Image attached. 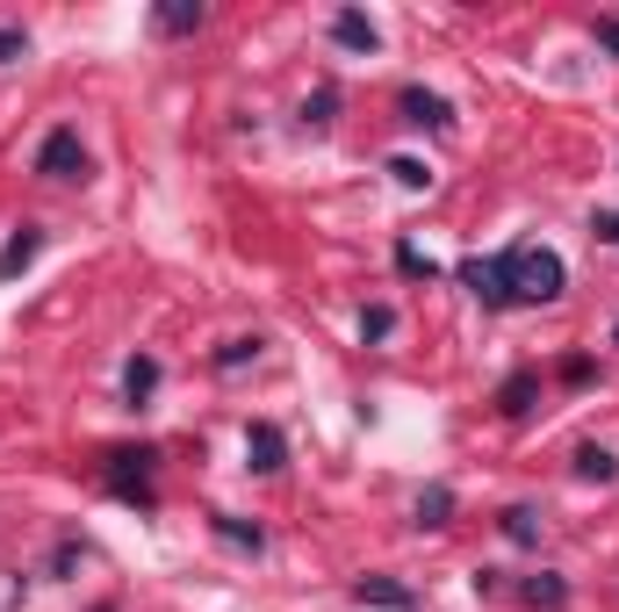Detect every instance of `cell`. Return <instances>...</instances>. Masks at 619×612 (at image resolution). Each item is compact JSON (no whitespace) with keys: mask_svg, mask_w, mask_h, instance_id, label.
I'll list each match as a JSON object with an SVG mask.
<instances>
[{"mask_svg":"<svg viewBox=\"0 0 619 612\" xmlns=\"http://www.w3.org/2000/svg\"><path fill=\"white\" fill-rule=\"evenodd\" d=\"M612 346H619V325H612Z\"/></svg>","mask_w":619,"mask_h":612,"instance_id":"obj_26","label":"cell"},{"mask_svg":"<svg viewBox=\"0 0 619 612\" xmlns=\"http://www.w3.org/2000/svg\"><path fill=\"white\" fill-rule=\"evenodd\" d=\"M576 475H584V483H612L619 461L605 455V447H576Z\"/></svg>","mask_w":619,"mask_h":612,"instance_id":"obj_16","label":"cell"},{"mask_svg":"<svg viewBox=\"0 0 619 612\" xmlns=\"http://www.w3.org/2000/svg\"><path fill=\"white\" fill-rule=\"evenodd\" d=\"M245 461H253L259 475H275L281 461H289V447H281V433H275V425H253V433H245Z\"/></svg>","mask_w":619,"mask_h":612,"instance_id":"obj_6","label":"cell"},{"mask_svg":"<svg viewBox=\"0 0 619 612\" xmlns=\"http://www.w3.org/2000/svg\"><path fill=\"white\" fill-rule=\"evenodd\" d=\"M331 108H339V87H317V94L303 102V116H310V122H331Z\"/></svg>","mask_w":619,"mask_h":612,"instance_id":"obj_20","label":"cell"},{"mask_svg":"<svg viewBox=\"0 0 619 612\" xmlns=\"http://www.w3.org/2000/svg\"><path fill=\"white\" fill-rule=\"evenodd\" d=\"M396 267H404V274H425V281H432V274H440V267H432V260H425V252H418V245H396Z\"/></svg>","mask_w":619,"mask_h":612,"instance_id":"obj_22","label":"cell"},{"mask_svg":"<svg viewBox=\"0 0 619 612\" xmlns=\"http://www.w3.org/2000/svg\"><path fill=\"white\" fill-rule=\"evenodd\" d=\"M152 461H159V447H108V497H122V505H138V511H152L159 505V490H152Z\"/></svg>","mask_w":619,"mask_h":612,"instance_id":"obj_2","label":"cell"},{"mask_svg":"<svg viewBox=\"0 0 619 612\" xmlns=\"http://www.w3.org/2000/svg\"><path fill=\"white\" fill-rule=\"evenodd\" d=\"M159 30H166V36L202 30V8H195V0H166V8H159Z\"/></svg>","mask_w":619,"mask_h":612,"instance_id":"obj_14","label":"cell"},{"mask_svg":"<svg viewBox=\"0 0 619 612\" xmlns=\"http://www.w3.org/2000/svg\"><path fill=\"white\" fill-rule=\"evenodd\" d=\"M591 231H598L605 245H619V210H598V216H591Z\"/></svg>","mask_w":619,"mask_h":612,"instance_id":"obj_24","label":"cell"},{"mask_svg":"<svg viewBox=\"0 0 619 612\" xmlns=\"http://www.w3.org/2000/svg\"><path fill=\"white\" fill-rule=\"evenodd\" d=\"M389 174H396V188H432V174H425V166H418V158H389Z\"/></svg>","mask_w":619,"mask_h":612,"instance_id":"obj_19","label":"cell"},{"mask_svg":"<svg viewBox=\"0 0 619 612\" xmlns=\"http://www.w3.org/2000/svg\"><path fill=\"white\" fill-rule=\"evenodd\" d=\"M245 361H259V339H231V346L217 353V367H245Z\"/></svg>","mask_w":619,"mask_h":612,"instance_id":"obj_21","label":"cell"},{"mask_svg":"<svg viewBox=\"0 0 619 612\" xmlns=\"http://www.w3.org/2000/svg\"><path fill=\"white\" fill-rule=\"evenodd\" d=\"M598 44H605V51H619V22H612V15L598 22Z\"/></svg>","mask_w":619,"mask_h":612,"instance_id":"obj_25","label":"cell"},{"mask_svg":"<svg viewBox=\"0 0 619 612\" xmlns=\"http://www.w3.org/2000/svg\"><path fill=\"white\" fill-rule=\"evenodd\" d=\"M331 36H339L346 51H367V58L382 51V30H375V22H367V15H353V8H346V15L331 22Z\"/></svg>","mask_w":619,"mask_h":612,"instance_id":"obj_8","label":"cell"},{"mask_svg":"<svg viewBox=\"0 0 619 612\" xmlns=\"http://www.w3.org/2000/svg\"><path fill=\"white\" fill-rule=\"evenodd\" d=\"M498 526H504V541H512V548H540V519H534V505H512Z\"/></svg>","mask_w":619,"mask_h":612,"instance_id":"obj_13","label":"cell"},{"mask_svg":"<svg viewBox=\"0 0 619 612\" xmlns=\"http://www.w3.org/2000/svg\"><path fill=\"white\" fill-rule=\"evenodd\" d=\"M36 174H44V180H86V174H94V158H86V144H80L72 122H58L51 138L36 144Z\"/></svg>","mask_w":619,"mask_h":612,"instance_id":"obj_3","label":"cell"},{"mask_svg":"<svg viewBox=\"0 0 619 612\" xmlns=\"http://www.w3.org/2000/svg\"><path fill=\"white\" fill-rule=\"evenodd\" d=\"M102 612H116V605H102Z\"/></svg>","mask_w":619,"mask_h":612,"instance_id":"obj_27","label":"cell"},{"mask_svg":"<svg viewBox=\"0 0 619 612\" xmlns=\"http://www.w3.org/2000/svg\"><path fill=\"white\" fill-rule=\"evenodd\" d=\"M152 389H159V361H152V353H138V361L122 367V397H130V411L152 403Z\"/></svg>","mask_w":619,"mask_h":612,"instance_id":"obj_10","label":"cell"},{"mask_svg":"<svg viewBox=\"0 0 619 612\" xmlns=\"http://www.w3.org/2000/svg\"><path fill=\"white\" fill-rule=\"evenodd\" d=\"M534 389H540V375H534V367H518L512 382L498 389V411H504V419H526V411H534Z\"/></svg>","mask_w":619,"mask_h":612,"instance_id":"obj_9","label":"cell"},{"mask_svg":"<svg viewBox=\"0 0 619 612\" xmlns=\"http://www.w3.org/2000/svg\"><path fill=\"white\" fill-rule=\"evenodd\" d=\"M36 252H44V231H30V224H22V231H15V238L0 245V281H15V274H22V267H30V260H36Z\"/></svg>","mask_w":619,"mask_h":612,"instance_id":"obj_7","label":"cell"},{"mask_svg":"<svg viewBox=\"0 0 619 612\" xmlns=\"http://www.w3.org/2000/svg\"><path fill=\"white\" fill-rule=\"evenodd\" d=\"M22 51H30V36H22V30H0V66H8V58H22Z\"/></svg>","mask_w":619,"mask_h":612,"instance_id":"obj_23","label":"cell"},{"mask_svg":"<svg viewBox=\"0 0 619 612\" xmlns=\"http://www.w3.org/2000/svg\"><path fill=\"white\" fill-rule=\"evenodd\" d=\"M217 533H224L231 548H253V555L267 548V533H259V526H245V519H217Z\"/></svg>","mask_w":619,"mask_h":612,"instance_id":"obj_17","label":"cell"},{"mask_svg":"<svg viewBox=\"0 0 619 612\" xmlns=\"http://www.w3.org/2000/svg\"><path fill=\"white\" fill-rule=\"evenodd\" d=\"M462 281L476 289V303H490V310H504V281H498V260H468Z\"/></svg>","mask_w":619,"mask_h":612,"instance_id":"obj_11","label":"cell"},{"mask_svg":"<svg viewBox=\"0 0 619 612\" xmlns=\"http://www.w3.org/2000/svg\"><path fill=\"white\" fill-rule=\"evenodd\" d=\"M447 519H454V490L432 483L425 497H418V526H447Z\"/></svg>","mask_w":619,"mask_h":612,"instance_id":"obj_15","label":"cell"},{"mask_svg":"<svg viewBox=\"0 0 619 612\" xmlns=\"http://www.w3.org/2000/svg\"><path fill=\"white\" fill-rule=\"evenodd\" d=\"M396 332V310H389V303H367V310H361V339H389Z\"/></svg>","mask_w":619,"mask_h":612,"instance_id":"obj_18","label":"cell"},{"mask_svg":"<svg viewBox=\"0 0 619 612\" xmlns=\"http://www.w3.org/2000/svg\"><path fill=\"white\" fill-rule=\"evenodd\" d=\"M498 281H504V303H554L569 289V267L548 245H512V252H498Z\"/></svg>","mask_w":619,"mask_h":612,"instance_id":"obj_1","label":"cell"},{"mask_svg":"<svg viewBox=\"0 0 619 612\" xmlns=\"http://www.w3.org/2000/svg\"><path fill=\"white\" fill-rule=\"evenodd\" d=\"M518 598H526V605H540V612H562L569 605V584L562 577H526V584H518Z\"/></svg>","mask_w":619,"mask_h":612,"instance_id":"obj_12","label":"cell"},{"mask_svg":"<svg viewBox=\"0 0 619 612\" xmlns=\"http://www.w3.org/2000/svg\"><path fill=\"white\" fill-rule=\"evenodd\" d=\"M396 108H404V122H418V130H454V108L440 102V94H425V87H404Z\"/></svg>","mask_w":619,"mask_h":612,"instance_id":"obj_4","label":"cell"},{"mask_svg":"<svg viewBox=\"0 0 619 612\" xmlns=\"http://www.w3.org/2000/svg\"><path fill=\"white\" fill-rule=\"evenodd\" d=\"M353 598H361V605H382V612H411L418 605V591L411 584H396V577H361Z\"/></svg>","mask_w":619,"mask_h":612,"instance_id":"obj_5","label":"cell"}]
</instances>
